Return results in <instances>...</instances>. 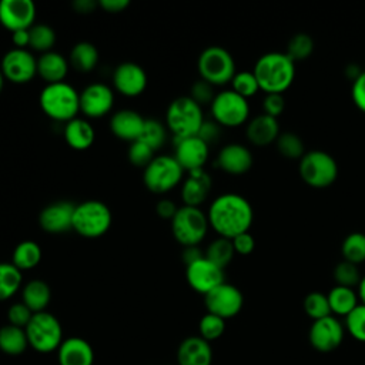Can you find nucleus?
<instances>
[{
    "mask_svg": "<svg viewBox=\"0 0 365 365\" xmlns=\"http://www.w3.org/2000/svg\"><path fill=\"white\" fill-rule=\"evenodd\" d=\"M6 80L14 84H26L37 74V58L27 48H11L4 53L0 63Z\"/></svg>",
    "mask_w": 365,
    "mask_h": 365,
    "instance_id": "nucleus-13",
    "label": "nucleus"
},
{
    "mask_svg": "<svg viewBox=\"0 0 365 365\" xmlns=\"http://www.w3.org/2000/svg\"><path fill=\"white\" fill-rule=\"evenodd\" d=\"M114 93L104 83H91L80 93V111L88 118H101L111 111Z\"/></svg>",
    "mask_w": 365,
    "mask_h": 365,
    "instance_id": "nucleus-16",
    "label": "nucleus"
},
{
    "mask_svg": "<svg viewBox=\"0 0 365 365\" xmlns=\"http://www.w3.org/2000/svg\"><path fill=\"white\" fill-rule=\"evenodd\" d=\"M98 50L90 41H78L73 46L68 56L70 66L80 73H90L98 63Z\"/></svg>",
    "mask_w": 365,
    "mask_h": 365,
    "instance_id": "nucleus-30",
    "label": "nucleus"
},
{
    "mask_svg": "<svg viewBox=\"0 0 365 365\" xmlns=\"http://www.w3.org/2000/svg\"><path fill=\"white\" fill-rule=\"evenodd\" d=\"M204 257V252L198 248V245H191V247H184L182 254H181V259L184 262L185 267L191 265L192 262L201 259Z\"/></svg>",
    "mask_w": 365,
    "mask_h": 365,
    "instance_id": "nucleus-55",
    "label": "nucleus"
},
{
    "mask_svg": "<svg viewBox=\"0 0 365 365\" xmlns=\"http://www.w3.org/2000/svg\"><path fill=\"white\" fill-rule=\"evenodd\" d=\"M29 346L40 354H50L57 351L63 338V327L56 315L43 311L33 314L30 322L24 328Z\"/></svg>",
    "mask_w": 365,
    "mask_h": 365,
    "instance_id": "nucleus-6",
    "label": "nucleus"
},
{
    "mask_svg": "<svg viewBox=\"0 0 365 365\" xmlns=\"http://www.w3.org/2000/svg\"><path fill=\"white\" fill-rule=\"evenodd\" d=\"M36 21V4L31 0H1L0 24L10 33L29 30Z\"/></svg>",
    "mask_w": 365,
    "mask_h": 365,
    "instance_id": "nucleus-17",
    "label": "nucleus"
},
{
    "mask_svg": "<svg viewBox=\"0 0 365 365\" xmlns=\"http://www.w3.org/2000/svg\"><path fill=\"white\" fill-rule=\"evenodd\" d=\"M51 301V289L43 279H30L21 288V302L33 312H43Z\"/></svg>",
    "mask_w": 365,
    "mask_h": 365,
    "instance_id": "nucleus-29",
    "label": "nucleus"
},
{
    "mask_svg": "<svg viewBox=\"0 0 365 365\" xmlns=\"http://www.w3.org/2000/svg\"><path fill=\"white\" fill-rule=\"evenodd\" d=\"M178 365H211L212 348L200 335L187 336L177 348Z\"/></svg>",
    "mask_w": 365,
    "mask_h": 365,
    "instance_id": "nucleus-24",
    "label": "nucleus"
},
{
    "mask_svg": "<svg viewBox=\"0 0 365 365\" xmlns=\"http://www.w3.org/2000/svg\"><path fill=\"white\" fill-rule=\"evenodd\" d=\"M361 278L362 277L359 274L358 265H355L352 262H348L345 259L338 262L334 268V279H335L336 285L354 288V287L359 285Z\"/></svg>",
    "mask_w": 365,
    "mask_h": 365,
    "instance_id": "nucleus-43",
    "label": "nucleus"
},
{
    "mask_svg": "<svg viewBox=\"0 0 365 365\" xmlns=\"http://www.w3.org/2000/svg\"><path fill=\"white\" fill-rule=\"evenodd\" d=\"M215 164L230 175H242L252 167V154L245 145L231 143L220 150Z\"/></svg>",
    "mask_w": 365,
    "mask_h": 365,
    "instance_id": "nucleus-21",
    "label": "nucleus"
},
{
    "mask_svg": "<svg viewBox=\"0 0 365 365\" xmlns=\"http://www.w3.org/2000/svg\"><path fill=\"white\" fill-rule=\"evenodd\" d=\"M185 279L188 285L198 294H208L215 287L225 282L224 269L205 258V255L185 267Z\"/></svg>",
    "mask_w": 365,
    "mask_h": 365,
    "instance_id": "nucleus-15",
    "label": "nucleus"
},
{
    "mask_svg": "<svg viewBox=\"0 0 365 365\" xmlns=\"http://www.w3.org/2000/svg\"><path fill=\"white\" fill-rule=\"evenodd\" d=\"M328 302L331 308V314L346 317L359 302L358 292L354 291V288L335 285L328 294Z\"/></svg>",
    "mask_w": 365,
    "mask_h": 365,
    "instance_id": "nucleus-33",
    "label": "nucleus"
},
{
    "mask_svg": "<svg viewBox=\"0 0 365 365\" xmlns=\"http://www.w3.org/2000/svg\"><path fill=\"white\" fill-rule=\"evenodd\" d=\"M165 138H167V128L164 127V124L155 118H145V124H144L141 137L138 140L145 143L154 151H157L164 145Z\"/></svg>",
    "mask_w": 365,
    "mask_h": 365,
    "instance_id": "nucleus-40",
    "label": "nucleus"
},
{
    "mask_svg": "<svg viewBox=\"0 0 365 365\" xmlns=\"http://www.w3.org/2000/svg\"><path fill=\"white\" fill-rule=\"evenodd\" d=\"M11 43L14 48H27L30 44L29 30H17L11 33Z\"/></svg>",
    "mask_w": 365,
    "mask_h": 365,
    "instance_id": "nucleus-56",
    "label": "nucleus"
},
{
    "mask_svg": "<svg viewBox=\"0 0 365 365\" xmlns=\"http://www.w3.org/2000/svg\"><path fill=\"white\" fill-rule=\"evenodd\" d=\"M264 114L278 118L285 110V98L282 94H265L262 101Z\"/></svg>",
    "mask_w": 365,
    "mask_h": 365,
    "instance_id": "nucleus-49",
    "label": "nucleus"
},
{
    "mask_svg": "<svg viewBox=\"0 0 365 365\" xmlns=\"http://www.w3.org/2000/svg\"><path fill=\"white\" fill-rule=\"evenodd\" d=\"M211 187V175L204 168L188 171V175L181 184V198L184 205L200 207L207 200Z\"/></svg>",
    "mask_w": 365,
    "mask_h": 365,
    "instance_id": "nucleus-23",
    "label": "nucleus"
},
{
    "mask_svg": "<svg viewBox=\"0 0 365 365\" xmlns=\"http://www.w3.org/2000/svg\"><path fill=\"white\" fill-rule=\"evenodd\" d=\"M197 68L201 78L214 87L231 83L237 73L231 53L221 46H210L204 48L198 56Z\"/></svg>",
    "mask_w": 365,
    "mask_h": 365,
    "instance_id": "nucleus-8",
    "label": "nucleus"
},
{
    "mask_svg": "<svg viewBox=\"0 0 365 365\" xmlns=\"http://www.w3.org/2000/svg\"><path fill=\"white\" fill-rule=\"evenodd\" d=\"M4 81H6V78H4V76H3V73H1V68H0V93H1V90H3V86H4Z\"/></svg>",
    "mask_w": 365,
    "mask_h": 365,
    "instance_id": "nucleus-60",
    "label": "nucleus"
},
{
    "mask_svg": "<svg viewBox=\"0 0 365 365\" xmlns=\"http://www.w3.org/2000/svg\"><path fill=\"white\" fill-rule=\"evenodd\" d=\"M29 36H30L29 47H31L36 51H40L41 54L51 51L53 46L56 44V31L51 26L46 23H34L29 29Z\"/></svg>",
    "mask_w": 365,
    "mask_h": 365,
    "instance_id": "nucleus-36",
    "label": "nucleus"
},
{
    "mask_svg": "<svg viewBox=\"0 0 365 365\" xmlns=\"http://www.w3.org/2000/svg\"><path fill=\"white\" fill-rule=\"evenodd\" d=\"M63 135L67 145L77 151H84L90 148L96 140V131L91 123L80 117H76L66 123Z\"/></svg>",
    "mask_w": 365,
    "mask_h": 365,
    "instance_id": "nucleus-27",
    "label": "nucleus"
},
{
    "mask_svg": "<svg viewBox=\"0 0 365 365\" xmlns=\"http://www.w3.org/2000/svg\"><path fill=\"white\" fill-rule=\"evenodd\" d=\"M279 134L281 133L278 120L264 113L251 118L245 128V135L248 141L257 147H264L275 143Z\"/></svg>",
    "mask_w": 365,
    "mask_h": 365,
    "instance_id": "nucleus-26",
    "label": "nucleus"
},
{
    "mask_svg": "<svg viewBox=\"0 0 365 365\" xmlns=\"http://www.w3.org/2000/svg\"><path fill=\"white\" fill-rule=\"evenodd\" d=\"M177 210H178V207H177L175 202H174L173 200H170V198H161V200L157 202V205H155V212H157V215H158L160 218H163V220H170V221H171V220L174 218Z\"/></svg>",
    "mask_w": 365,
    "mask_h": 365,
    "instance_id": "nucleus-53",
    "label": "nucleus"
},
{
    "mask_svg": "<svg viewBox=\"0 0 365 365\" xmlns=\"http://www.w3.org/2000/svg\"><path fill=\"white\" fill-rule=\"evenodd\" d=\"M144 124L145 118L138 111L131 108L118 110L110 118L111 133L117 138L128 143H134L141 137Z\"/></svg>",
    "mask_w": 365,
    "mask_h": 365,
    "instance_id": "nucleus-22",
    "label": "nucleus"
},
{
    "mask_svg": "<svg viewBox=\"0 0 365 365\" xmlns=\"http://www.w3.org/2000/svg\"><path fill=\"white\" fill-rule=\"evenodd\" d=\"M231 86H232V91H235L237 94H240L244 98H250L252 96L257 94V91L259 90L258 81L254 76L252 71H240L235 73V76L231 80Z\"/></svg>",
    "mask_w": 365,
    "mask_h": 365,
    "instance_id": "nucleus-45",
    "label": "nucleus"
},
{
    "mask_svg": "<svg viewBox=\"0 0 365 365\" xmlns=\"http://www.w3.org/2000/svg\"><path fill=\"white\" fill-rule=\"evenodd\" d=\"M58 365H93V346L80 336L66 338L57 349Z\"/></svg>",
    "mask_w": 365,
    "mask_h": 365,
    "instance_id": "nucleus-25",
    "label": "nucleus"
},
{
    "mask_svg": "<svg viewBox=\"0 0 365 365\" xmlns=\"http://www.w3.org/2000/svg\"><path fill=\"white\" fill-rule=\"evenodd\" d=\"M204 120L202 107L197 104L190 96H180L174 98L167 107L165 125L174 138L197 135Z\"/></svg>",
    "mask_w": 365,
    "mask_h": 365,
    "instance_id": "nucleus-4",
    "label": "nucleus"
},
{
    "mask_svg": "<svg viewBox=\"0 0 365 365\" xmlns=\"http://www.w3.org/2000/svg\"><path fill=\"white\" fill-rule=\"evenodd\" d=\"M210 155V145L200 137L174 138V158L184 171H194L204 168Z\"/></svg>",
    "mask_w": 365,
    "mask_h": 365,
    "instance_id": "nucleus-18",
    "label": "nucleus"
},
{
    "mask_svg": "<svg viewBox=\"0 0 365 365\" xmlns=\"http://www.w3.org/2000/svg\"><path fill=\"white\" fill-rule=\"evenodd\" d=\"M76 204L71 201H54L38 214V224L48 234H63L73 230V214Z\"/></svg>",
    "mask_w": 365,
    "mask_h": 365,
    "instance_id": "nucleus-20",
    "label": "nucleus"
},
{
    "mask_svg": "<svg viewBox=\"0 0 365 365\" xmlns=\"http://www.w3.org/2000/svg\"><path fill=\"white\" fill-rule=\"evenodd\" d=\"M184 177V170L174 155H155L143 171V182L153 194H165L177 187Z\"/></svg>",
    "mask_w": 365,
    "mask_h": 365,
    "instance_id": "nucleus-9",
    "label": "nucleus"
},
{
    "mask_svg": "<svg viewBox=\"0 0 365 365\" xmlns=\"http://www.w3.org/2000/svg\"><path fill=\"white\" fill-rule=\"evenodd\" d=\"M33 317V312L23 304V302H14L9 307L7 311V319L10 325L26 328Z\"/></svg>",
    "mask_w": 365,
    "mask_h": 365,
    "instance_id": "nucleus-47",
    "label": "nucleus"
},
{
    "mask_svg": "<svg viewBox=\"0 0 365 365\" xmlns=\"http://www.w3.org/2000/svg\"><path fill=\"white\" fill-rule=\"evenodd\" d=\"M345 328L334 315L312 321L308 331V339L311 346L318 352L335 351L344 341Z\"/></svg>",
    "mask_w": 365,
    "mask_h": 365,
    "instance_id": "nucleus-14",
    "label": "nucleus"
},
{
    "mask_svg": "<svg viewBox=\"0 0 365 365\" xmlns=\"http://www.w3.org/2000/svg\"><path fill=\"white\" fill-rule=\"evenodd\" d=\"M113 221L111 210L98 200H87L76 204L73 214V230L84 238H98L104 235Z\"/></svg>",
    "mask_w": 365,
    "mask_h": 365,
    "instance_id": "nucleus-5",
    "label": "nucleus"
},
{
    "mask_svg": "<svg viewBox=\"0 0 365 365\" xmlns=\"http://www.w3.org/2000/svg\"><path fill=\"white\" fill-rule=\"evenodd\" d=\"M299 175L312 188H327L338 177V164L331 154L322 150H311L299 160Z\"/></svg>",
    "mask_w": 365,
    "mask_h": 365,
    "instance_id": "nucleus-10",
    "label": "nucleus"
},
{
    "mask_svg": "<svg viewBox=\"0 0 365 365\" xmlns=\"http://www.w3.org/2000/svg\"><path fill=\"white\" fill-rule=\"evenodd\" d=\"M358 297H359V301H361V304H364L365 305V275L361 278V282H359V285H358Z\"/></svg>",
    "mask_w": 365,
    "mask_h": 365,
    "instance_id": "nucleus-59",
    "label": "nucleus"
},
{
    "mask_svg": "<svg viewBox=\"0 0 365 365\" xmlns=\"http://www.w3.org/2000/svg\"><path fill=\"white\" fill-rule=\"evenodd\" d=\"M302 307H304L305 314L312 321H317V319H321V318L332 315L331 314V308H329V302H328V297L325 294H322V292H318V291L309 292L304 298Z\"/></svg>",
    "mask_w": 365,
    "mask_h": 365,
    "instance_id": "nucleus-41",
    "label": "nucleus"
},
{
    "mask_svg": "<svg viewBox=\"0 0 365 365\" xmlns=\"http://www.w3.org/2000/svg\"><path fill=\"white\" fill-rule=\"evenodd\" d=\"M154 153L155 151L153 148H150L145 143L137 140L134 143H130V147L127 151V158L133 165L145 168L155 157Z\"/></svg>",
    "mask_w": 365,
    "mask_h": 365,
    "instance_id": "nucleus-46",
    "label": "nucleus"
},
{
    "mask_svg": "<svg viewBox=\"0 0 365 365\" xmlns=\"http://www.w3.org/2000/svg\"><path fill=\"white\" fill-rule=\"evenodd\" d=\"M210 227L228 240L250 231L254 220V211L247 198L235 192L218 195L207 212Z\"/></svg>",
    "mask_w": 365,
    "mask_h": 365,
    "instance_id": "nucleus-1",
    "label": "nucleus"
},
{
    "mask_svg": "<svg viewBox=\"0 0 365 365\" xmlns=\"http://www.w3.org/2000/svg\"><path fill=\"white\" fill-rule=\"evenodd\" d=\"M341 252L345 261L355 265L365 261V234L351 232L348 234L341 245Z\"/></svg>",
    "mask_w": 365,
    "mask_h": 365,
    "instance_id": "nucleus-37",
    "label": "nucleus"
},
{
    "mask_svg": "<svg viewBox=\"0 0 365 365\" xmlns=\"http://www.w3.org/2000/svg\"><path fill=\"white\" fill-rule=\"evenodd\" d=\"M190 97L197 103L200 104L201 107L204 104H211L214 97H215V93H214V86H211L210 83H207L205 80H197L192 86H191V94Z\"/></svg>",
    "mask_w": 365,
    "mask_h": 365,
    "instance_id": "nucleus-48",
    "label": "nucleus"
},
{
    "mask_svg": "<svg viewBox=\"0 0 365 365\" xmlns=\"http://www.w3.org/2000/svg\"><path fill=\"white\" fill-rule=\"evenodd\" d=\"M29 348V341L24 328L14 325H3L0 328V351L6 355H20Z\"/></svg>",
    "mask_w": 365,
    "mask_h": 365,
    "instance_id": "nucleus-32",
    "label": "nucleus"
},
{
    "mask_svg": "<svg viewBox=\"0 0 365 365\" xmlns=\"http://www.w3.org/2000/svg\"><path fill=\"white\" fill-rule=\"evenodd\" d=\"M147 81L145 70L133 61H124L113 71L114 88L125 97H137L143 94L147 87Z\"/></svg>",
    "mask_w": 365,
    "mask_h": 365,
    "instance_id": "nucleus-19",
    "label": "nucleus"
},
{
    "mask_svg": "<svg viewBox=\"0 0 365 365\" xmlns=\"http://www.w3.org/2000/svg\"><path fill=\"white\" fill-rule=\"evenodd\" d=\"M231 241H232L235 254H240V255H250L255 248V240L250 234V231L234 237Z\"/></svg>",
    "mask_w": 365,
    "mask_h": 365,
    "instance_id": "nucleus-51",
    "label": "nucleus"
},
{
    "mask_svg": "<svg viewBox=\"0 0 365 365\" xmlns=\"http://www.w3.org/2000/svg\"><path fill=\"white\" fill-rule=\"evenodd\" d=\"M221 134V125L218 123H215L214 120H204V123L201 124L197 137H200L205 144H214L218 141Z\"/></svg>",
    "mask_w": 365,
    "mask_h": 365,
    "instance_id": "nucleus-50",
    "label": "nucleus"
},
{
    "mask_svg": "<svg viewBox=\"0 0 365 365\" xmlns=\"http://www.w3.org/2000/svg\"><path fill=\"white\" fill-rule=\"evenodd\" d=\"M23 284V274L11 262H0V301L10 299Z\"/></svg>",
    "mask_w": 365,
    "mask_h": 365,
    "instance_id": "nucleus-34",
    "label": "nucleus"
},
{
    "mask_svg": "<svg viewBox=\"0 0 365 365\" xmlns=\"http://www.w3.org/2000/svg\"><path fill=\"white\" fill-rule=\"evenodd\" d=\"M279 154L289 160H301L305 154V145L301 137L295 133H281L275 141Z\"/></svg>",
    "mask_w": 365,
    "mask_h": 365,
    "instance_id": "nucleus-38",
    "label": "nucleus"
},
{
    "mask_svg": "<svg viewBox=\"0 0 365 365\" xmlns=\"http://www.w3.org/2000/svg\"><path fill=\"white\" fill-rule=\"evenodd\" d=\"M38 103L48 118L68 123L80 111V93L66 81L46 84L40 91Z\"/></svg>",
    "mask_w": 365,
    "mask_h": 365,
    "instance_id": "nucleus-3",
    "label": "nucleus"
},
{
    "mask_svg": "<svg viewBox=\"0 0 365 365\" xmlns=\"http://www.w3.org/2000/svg\"><path fill=\"white\" fill-rule=\"evenodd\" d=\"M97 6H98V1H94V0H77L73 3V9L80 14L93 13Z\"/></svg>",
    "mask_w": 365,
    "mask_h": 365,
    "instance_id": "nucleus-57",
    "label": "nucleus"
},
{
    "mask_svg": "<svg viewBox=\"0 0 365 365\" xmlns=\"http://www.w3.org/2000/svg\"><path fill=\"white\" fill-rule=\"evenodd\" d=\"M204 255L207 259H210L211 262L224 269L235 255L232 241L224 237H218L208 244Z\"/></svg>",
    "mask_w": 365,
    "mask_h": 365,
    "instance_id": "nucleus-35",
    "label": "nucleus"
},
{
    "mask_svg": "<svg viewBox=\"0 0 365 365\" xmlns=\"http://www.w3.org/2000/svg\"><path fill=\"white\" fill-rule=\"evenodd\" d=\"M204 305L207 312L214 314L222 319H230L238 315L242 309L244 297L235 285L222 282L204 295Z\"/></svg>",
    "mask_w": 365,
    "mask_h": 365,
    "instance_id": "nucleus-12",
    "label": "nucleus"
},
{
    "mask_svg": "<svg viewBox=\"0 0 365 365\" xmlns=\"http://www.w3.org/2000/svg\"><path fill=\"white\" fill-rule=\"evenodd\" d=\"M210 106L212 120L221 127H238L250 117L248 100L232 90H222L217 93Z\"/></svg>",
    "mask_w": 365,
    "mask_h": 365,
    "instance_id": "nucleus-11",
    "label": "nucleus"
},
{
    "mask_svg": "<svg viewBox=\"0 0 365 365\" xmlns=\"http://www.w3.org/2000/svg\"><path fill=\"white\" fill-rule=\"evenodd\" d=\"M98 6L107 11V13H121L124 11L128 6H130V1L128 0H100L98 1Z\"/></svg>",
    "mask_w": 365,
    "mask_h": 365,
    "instance_id": "nucleus-54",
    "label": "nucleus"
},
{
    "mask_svg": "<svg viewBox=\"0 0 365 365\" xmlns=\"http://www.w3.org/2000/svg\"><path fill=\"white\" fill-rule=\"evenodd\" d=\"M171 222L173 237L182 247L198 245L207 235L208 218L200 207H178Z\"/></svg>",
    "mask_w": 365,
    "mask_h": 365,
    "instance_id": "nucleus-7",
    "label": "nucleus"
},
{
    "mask_svg": "<svg viewBox=\"0 0 365 365\" xmlns=\"http://www.w3.org/2000/svg\"><path fill=\"white\" fill-rule=\"evenodd\" d=\"M252 73L265 94H282L295 78V63L285 53L271 51L257 60Z\"/></svg>",
    "mask_w": 365,
    "mask_h": 365,
    "instance_id": "nucleus-2",
    "label": "nucleus"
},
{
    "mask_svg": "<svg viewBox=\"0 0 365 365\" xmlns=\"http://www.w3.org/2000/svg\"><path fill=\"white\" fill-rule=\"evenodd\" d=\"M198 331H200V336L208 342H212L215 339H218L220 336H222L224 331H225V319L207 312L205 315L201 317L200 322H198Z\"/></svg>",
    "mask_w": 365,
    "mask_h": 365,
    "instance_id": "nucleus-42",
    "label": "nucleus"
},
{
    "mask_svg": "<svg viewBox=\"0 0 365 365\" xmlns=\"http://www.w3.org/2000/svg\"><path fill=\"white\" fill-rule=\"evenodd\" d=\"M314 51V40L309 34L307 33H297L294 34L288 44H287V51L285 54L294 61H304L307 60Z\"/></svg>",
    "mask_w": 365,
    "mask_h": 365,
    "instance_id": "nucleus-39",
    "label": "nucleus"
},
{
    "mask_svg": "<svg viewBox=\"0 0 365 365\" xmlns=\"http://www.w3.org/2000/svg\"><path fill=\"white\" fill-rule=\"evenodd\" d=\"M345 329L354 339L359 342H365V305L364 304H358L345 317Z\"/></svg>",
    "mask_w": 365,
    "mask_h": 365,
    "instance_id": "nucleus-44",
    "label": "nucleus"
},
{
    "mask_svg": "<svg viewBox=\"0 0 365 365\" xmlns=\"http://www.w3.org/2000/svg\"><path fill=\"white\" fill-rule=\"evenodd\" d=\"M41 247L33 240H24L19 242L11 254V264L20 271L33 269L41 261Z\"/></svg>",
    "mask_w": 365,
    "mask_h": 365,
    "instance_id": "nucleus-31",
    "label": "nucleus"
},
{
    "mask_svg": "<svg viewBox=\"0 0 365 365\" xmlns=\"http://www.w3.org/2000/svg\"><path fill=\"white\" fill-rule=\"evenodd\" d=\"M361 73H362V70L359 68V66L358 64H349V66H346V68H345V74H346V77L349 78V80H356L359 76H361Z\"/></svg>",
    "mask_w": 365,
    "mask_h": 365,
    "instance_id": "nucleus-58",
    "label": "nucleus"
},
{
    "mask_svg": "<svg viewBox=\"0 0 365 365\" xmlns=\"http://www.w3.org/2000/svg\"><path fill=\"white\" fill-rule=\"evenodd\" d=\"M351 96L354 104L365 113V71H362L361 76L352 81Z\"/></svg>",
    "mask_w": 365,
    "mask_h": 365,
    "instance_id": "nucleus-52",
    "label": "nucleus"
},
{
    "mask_svg": "<svg viewBox=\"0 0 365 365\" xmlns=\"http://www.w3.org/2000/svg\"><path fill=\"white\" fill-rule=\"evenodd\" d=\"M68 67V60L54 50L43 53L37 58V74L46 81V84L64 81Z\"/></svg>",
    "mask_w": 365,
    "mask_h": 365,
    "instance_id": "nucleus-28",
    "label": "nucleus"
}]
</instances>
